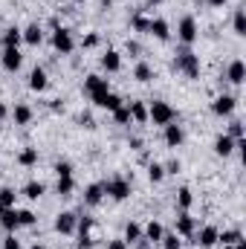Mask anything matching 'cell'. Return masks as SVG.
Returning <instances> with one entry per match:
<instances>
[{
  "instance_id": "cell-13",
  "label": "cell",
  "mask_w": 246,
  "mask_h": 249,
  "mask_svg": "<svg viewBox=\"0 0 246 249\" xmlns=\"http://www.w3.org/2000/svg\"><path fill=\"white\" fill-rule=\"evenodd\" d=\"M183 139H185V130L180 127V124H177V122L165 124V145H168V148H180V145H183Z\"/></svg>"
},
{
  "instance_id": "cell-14",
  "label": "cell",
  "mask_w": 246,
  "mask_h": 249,
  "mask_svg": "<svg viewBox=\"0 0 246 249\" xmlns=\"http://www.w3.org/2000/svg\"><path fill=\"white\" fill-rule=\"evenodd\" d=\"M29 87H32L35 93H44V90L50 87V78H47V70H44V67H35V70L29 72Z\"/></svg>"
},
{
  "instance_id": "cell-44",
  "label": "cell",
  "mask_w": 246,
  "mask_h": 249,
  "mask_svg": "<svg viewBox=\"0 0 246 249\" xmlns=\"http://www.w3.org/2000/svg\"><path fill=\"white\" fill-rule=\"evenodd\" d=\"M81 44H84V47H87V50H90V47H96V44H99V35H96V32H93V35H87V38H84V41H81Z\"/></svg>"
},
{
  "instance_id": "cell-30",
  "label": "cell",
  "mask_w": 246,
  "mask_h": 249,
  "mask_svg": "<svg viewBox=\"0 0 246 249\" xmlns=\"http://www.w3.org/2000/svg\"><path fill=\"white\" fill-rule=\"evenodd\" d=\"M58 194L61 197H70L72 194V188H75V180H72V174H58Z\"/></svg>"
},
{
  "instance_id": "cell-12",
  "label": "cell",
  "mask_w": 246,
  "mask_h": 249,
  "mask_svg": "<svg viewBox=\"0 0 246 249\" xmlns=\"http://www.w3.org/2000/svg\"><path fill=\"white\" fill-rule=\"evenodd\" d=\"M148 32H151L157 41H171V26H168V20H162V18H154V20L148 23Z\"/></svg>"
},
{
  "instance_id": "cell-49",
  "label": "cell",
  "mask_w": 246,
  "mask_h": 249,
  "mask_svg": "<svg viewBox=\"0 0 246 249\" xmlns=\"http://www.w3.org/2000/svg\"><path fill=\"white\" fill-rule=\"evenodd\" d=\"M50 107H53V110H55V113H64V102H61V99H55V102H53V105H50Z\"/></svg>"
},
{
  "instance_id": "cell-37",
  "label": "cell",
  "mask_w": 246,
  "mask_h": 249,
  "mask_svg": "<svg viewBox=\"0 0 246 249\" xmlns=\"http://www.w3.org/2000/svg\"><path fill=\"white\" fill-rule=\"evenodd\" d=\"M15 188H0V206H6V209H15Z\"/></svg>"
},
{
  "instance_id": "cell-46",
  "label": "cell",
  "mask_w": 246,
  "mask_h": 249,
  "mask_svg": "<svg viewBox=\"0 0 246 249\" xmlns=\"http://www.w3.org/2000/svg\"><path fill=\"white\" fill-rule=\"evenodd\" d=\"M127 53H130V55H139V53H142V47H139L136 41H127Z\"/></svg>"
},
{
  "instance_id": "cell-31",
  "label": "cell",
  "mask_w": 246,
  "mask_h": 249,
  "mask_svg": "<svg viewBox=\"0 0 246 249\" xmlns=\"http://www.w3.org/2000/svg\"><path fill=\"white\" fill-rule=\"evenodd\" d=\"M122 105H124L122 96H116V93H107V96L102 99V105H99V107H105V110H110V113H113V110H119Z\"/></svg>"
},
{
  "instance_id": "cell-50",
  "label": "cell",
  "mask_w": 246,
  "mask_h": 249,
  "mask_svg": "<svg viewBox=\"0 0 246 249\" xmlns=\"http://www.w3.org/2000/svg\"><path fill=\"white\" fill-rule=\"evenodd\" d=\"M6 116H9V107H6V105L0 102V119H6Z\"/></svg>"
},
{
  "instance_id": "cell-41",
  "label": "cell",
  "mask_w": 246,
  "mask_h": 249,
  "mask_svg": "<svg viewBox=\"0 0 246 249\" xmlns=\"http://www.w3.org/2000/svg\"><path fill=\"white\" fill-rule=\"evenodd\" d=\"M78 249H93V235L90 232H81L78 235Z\"/></svg>"
},
{
  "instance_id": "cell-1",
  "label": "cell",
  "mask_w": 246,
  "mask_h": 249,
  "mask_svg": "<svg viewBox=\"0 0 246 249\" xmlns=\"http://www.w3.org/2000/svg\"><path fill=\"white\" fill-rule=\"evenodd\" d=\"M174 70L183 72L185 78H200V55H194L188 47H183L174 58Z\"/></svg>"
},
{
  "instance_id": "cell-52",
  "label": "cell",
  "mask_w": 246,
  "mask_h": 249,
  "mask_svg": "<svg viewBox=\"0 0 246 249\" xmlns=\"http://www.w3.org/2000/svg\"><path fill=\"white\" fill-rule=\"evenodd\" d=\"M32 249H47V247H41V244H35V247H32Z\"/></svg>"
},
{
  "instance_id": "cell-16",
  "label": "cell",
  "mask_w": 246,
  "mask_h": 249,
  "mask_svg": "<svg viewBox=\"0 0 246 249\" xmlns=\"http://www.w3.org/2000/svg\"><path fill=\"white\" fill-rule=\"evenodd\" d=\"M105 200V186L102 183H90V186L84 188V203L87 206H99Z\"/></svg>"
},
{
  "instance_id": "cell-23",
  "label": "cell",
  "mask_w": 246,
  "mask_h": 249,
  "mask_svg": "<svg viewBox=\"0 0 246 249\" xmlns=\"http://www.w3.org/2000/svg\"><path fill=\"white\" fill-rule=\"evenodd\" d=\"M127 110H130V122H139V124L148 122V107H145V102H130Z\"/></svg>"
},
{
  "instance_id": "cell-10",
  "label": "cell",
  "mask_w": 246,
  "mask_h": 249,
  "mask_svg": "<svg viewBox=\"0 0 246 249\" xmlns=\"http://www.w3.org/2000/svg\"><path fill=\"white\" fill-rule=\"evenodd\" d=\"M217 232H220L217 226H203V229L194 235V241H191V244H200L203 249H211L214 244H217Z\"/></svg>"
},
{
  "instance_id": "cell-48",
  "label": "cell",
  "mask_w": 246,
  "mask_h": 249,
  "mask_svg": "<svg viewBox=\"0 0 246 249\" xmlns=\"http://www.w3.org/2000/svg\"><path fill=\"white\" fill-rule=\"evenodd\" d=\"M107 249H130V247H127L124 241H110V244H107Z\"/></svg>"
},
{
  "instance_id": "cell-32",
  "label": "cell",
  "mask_w": 246,
  "mask_h": 249,
  "mask_svg": "<svg viewBox=\"0 0 246 249\" xmlns=\"http://www.w3.org/2000/svg\"><path fill=\"white\" fill-rule=\"evenodd\" d=\"M191 203H194L191 188H180V191H177V206H180V212H188V209H191Z\"/></svg>"
},
{
  "instance_id": "cell-18",
  "label": "cell",
  "mask_w": 246,
  "mask_h": 249,
  "mask_svg": "<svg viewBox=\"0 0 246 249\" xmlns=\"http://www.w3.org/2000/svg\"><path fill=\"white\" fill-rule=\"evenodd\" d=\"M162 235H165V229H162V223H157V220H151V223L142 229V241H151V244H159Z\"/></svg>"
},
{
  "instance_id": "cell-27",
  "label": "cell",
  "mask_w": 246,
  "mask_h": 249,
  "mask_svg": "<svg viewBox=\"0 0 246 249\" xmlns=\"http://www.w3.org/2000/svg\"><path fill=\"white\" fill-rule=\"evenodd\" d=\"M122 241L127 244V247H130V244H139V241H142V226H139V223H127Z\"/></svg>"
},
{
  "instance_id": "cell-19",
  "label": "cell",
  "mask_w": 246,
  "mask_h": 249,
  "mask_svg": "<svg viewBox=\"0 0 246 249\" xmlns=\"http://www.w3.org/2000/svg\"><path fill=\"white\" fill-rule=\"evenodd\" d=\"M44 41V29L38 26V23H29L26 29H23V44H29V47H38Z\"/></svg>"
},
{
  "instance_id": "cell-15",
  "label": "cell",
  "mask_w": 246,
  "mask_h": 249,
  "mask_svg": "<svg viewBox=\"0 0 246 249\" xmlns=\"http://www.w3.org/2000/svg\"><path fill=\"white\" fill-rule=\"evenodd\" d=\"M214 154H217V157H232V154H235V139H232L229 133H220V136L214 139Z\"/></svg>"
},
{
  "instance_id": "cell-9",
  "label": "cell",
  "mask_w": 246,
  "mask_h": 249,
  "mask_svg": "<svg viewBox=\"0 0 246 249\" xmlns=\"http://www.w3.org/2000/svg\"><path fill=\"white\" fill-rule=\"evenodd\" d=\"M75 223H78L75 212H61V214L55 217V232H58V235H72V232H75Z\"/></svg>"
},
{
  "instance_id": "cell-42",
  "label": "cell",
  "mask_w": 246,
  "mask_h": 249,
  "mask_svg": "<svg viewBox=\"0 0 246 249\" xmlns=\"http://www.w3.org/2000/svg\"><path fill=\"white\" fill-rule=\"evenodd\" d=\"M3 249H20V241H18L15 235H6V238H3Z\"/></svg>"
},
{
  "instance_id": "cell-6",
  "label": "cell",
  "mask_w": 246,
  "mask_h": 249,
  "mask_svg": "<svg viewBox=\"0 0 246 249\" xmlns=\"http://www.w3.org/2000/svg\"><path fill=\"white\" fill-rule=\"evenodd\" d=\"M197 20L191 18V15H185V18H180V26H177V38L183 41V47H191L194 41H197Z\"/></svg>"
},
{
  "instance_id": "cell-5",
  "label": "cell",
  "mask_w": 246,
  "mask_h": 249,
  "mask_svg": "<svg viewBox=\"0 0 246 249\" xmlns=\"http://www.w3.org/2000/svg\"><path fill=\"white\" fill-rule=\"evenodd\" d=\"M102 186H105V194L113 197L116 203H122V200L130 197V183L122 180V177H113V180H107V183H102Z\"/></svg>"
},
{
  "instance_id": "cell-47",
  "label": "cell",
  "mask_w": 246,
  "mask_h": 249,
  "mask_svg": "<svg viewBox=\"0 0 246 249\" xmlns=\"http://www.w3.org/2000/svg\"><path fill=\"white\" fill-rule=\"evenodd\" d=\"M81 124H84V127H87V130H93V127H96V122H93V116H87V113H84V116H81Z\"/></svg>"
},
{
  "instance_id": "cell-8",
  "label": "cell",
  "mask_w": 246,
  "mask_h": 249,
  "mask_svg": "<svg viewBox=\"0 0 246 249\" xmlns=\"http://www.w3.org/2000/svg\"><path fill=\"white\" fill-rule=\"evenodd\" d=\"M235 107H238V99H235V96H229V93H220V96L211 102V110H214L217 116H232V113H235Z\"/></svg>"
},
{
  "instance_id": "cell-25",
  "label": "cell",
  "mask_w": 246,
  "mask_h": 249,
  "mask_svg": "<svg viewBox=\"0 0 246 249\" xmlns=\"http://www.w3.org/2000/svg\"><path fill=\"white\" fill-rule=\"evenodd\" d=\"M12 119H15V124H29L32 122V107L29 105H15Z\"/></svg>"
},
{
  "instance_id": "cell-55",
  "label": "cell",
  "mask_w": 246,
  "mask_h": 249,
  "mask_svg": "<svg viewBox=\"0 0 246 249\" xmlns=\"http://www.w3.org/2000/svg\"><path fill=\"white\" fill-rule=\"evenodd\" d=\"M75 3H81V0H75Z\"/></svg>"
},
{
  "instance_id": "cell-33",
  "label": "cell",
  "mask_w": 246,
  "mask_h": 249,
  "mask_svg": "<svg viewBox=\"0 0 246 249\" xmlns=\"http://www.w3.org/2000/svg\"><path fill=\"white\" fill-rule=\"evenodd\" d=\"M148 180H151V183H162V180H165V168H162L159 162H151V165H148Z\"/></svg>"
},
{
  "instance_id": "cell-7",
  "label": "cell",
  "mask_w": 246,
  "mask_h": 249,
  "mask_svg": "<svg viewBox=\"0 0 246 249\" xmlns=\"http://www.w3.org/2000/svg\"><path fill=\"white\" fill-rule=\"evenodd\" d=\"M0 64H3V70L18 72V70H20V64H23L20 50H18V47H3V50H0Z\"/></svg>"
},
{
  "instance_id": "cell-21",
  "label": "cell",
  "mask_w": 246,
  "mask_h": 249,
  "mask_svg": "<svg viewBox=\"0 0 246 249\" xmlns=\"http://www.w3.org/2000/svg\"><path fill=\"white\" fill-rule=\"evenodd\" d=\"M102 67H105L107 72H119V70H122V55H119L116 50H107V53L102 55Z\"/></svg>"
},
{
  "instance_id": "cell-45",
  "label": "cell",
  "mask_w": 246,
  "mask_h": 249,
  "mask_svg": "<svg viewBox=\"0 0 246 249\" xmlns=\"http://www.w3.org/2000/svg\"><path fill=\"white\" fill-rule=\"evenodd\" d=\"M162 168H165V174H177V171H180V162H177V160H171V162H168V165H162Z\"/></svg>"
},
{
  "instance_id": "cell-51",
  "label": "cell",
  "mask_w": 246,
  "mask_h": 249,
  "mask_svg": "<svg viewBox=\"0 0 246 249\" xmlns=\"http://www.w3.org/2000/svg\"><path fill=\"white\" fill-rule=\"evenodd\" d=\"M206 3H209V6H217V9H220V6H226V0H206Z\"/></svg>"
},
{
  "instance_id": "cell-24",
  "label": "cell",
  "mask_w": 246,
  "mask_h": 249,
  "mask_svg": "<svg viewBox=\"0 0 246 249\" xmlns=\"http://www.w3.org/2000/svg\"><path fill=\"white\" fill-rule=\"evenodd\" d=\"M44 191H47V186H44L41 180H29L26 186L20 188V194H23V197H29V200H38V197H44Z\"/></svg>"
},
{
  "instance_id": "cell-2",
  "label": "cell",
  "mask_w": 246,
  "mask_h": 249,
  "mask_svg": "<svg viewBox=\"0 0 246 249\" xmlns=\"http://www.w3.org/2000/svg\"><path fill=\"white\" fill-rule=\"evenodd\" d=\"M148 122L159 124V127H165L168 122H177V110L168 105V102H162V99H157L151 107H148Z\"/></svg>"
},
{
  "instance_id": "cell-56",
  "label": "cell",
  "mask_w": 246,
  "mask_h": 249,
  "mask_svg": "<svg viewBox=\"0 0 246 249\" xmlns=\"http://www.w3.org/2000/svg\"><path fill=\"white\" fill-rule=\"evenodd\" d=\"M0 50H3V47H0Z\"/></svg>"
},
{
  "instance_id": "cell-26",
  "label": "cell",
  "mask_w": 246,
  "mask_h": 249,
  "mask_svg": "<svg viewBox=\"0 0 246 249\" xmlns=\"http://www.w3.org/2000/svg\"><path fill=\"white\" fill-rule=\"evenodd\" d=\"M133 78H136V81H139V84H148V81H151V78H154V70H151V64H136V67H133Z\"/></svg>"
},
{
  "instance_id": "cell-29",
  "label": "cell",
  "mask_w": 246,
  "mask_h": 249,
  "mask_svg": "<svg viewBox=\"0 0 246 249\" xmlns=\"http://www.w3.org/2000/svg\"><path fill=\"white\" fill-rule=\"evenodd\" d=\"M244 235L238 232V229H223V232H217V244H223V247H232V244H238Z\"/></svg>"
},
{
  "instance_id": "cell-40",
  "label": "cell",
  "mask_w": 246,
  "mask_h": 249,
  "mask_svg": "<svg viewBox=\"0 0 246 249\" xmlns=\"http://www.w3.org/2000/svg\"><path fill=\"white\" fill-rule=\"evenodd\" d=\"M229 136H232V139H244V122L232 119V122H229Z\"/></svg>"
},
{
  "instance_id": "cell-39",
  "label": "cell",
  "mask_w": 246,
  "mask_h": 249,
  "mask_svg": "<svg viewBox=\"0 0 246 249\" xmlns=\"http://www.w3.org/2000/svg\"><path fill=\"white\" fill-rule=\"evenodd\" d=\"M148 23H151V20H148L145 15H133V20H130V26H133L136 32H148Z\"/></svg>"
},
{
  "instance_id": "cell-35",
  "label": "cell",
  "mask_w": 246,
  "mask_h": 249,
  "mask_svg": "<svg viewBox=\"0 0 246 249\" xmlns=\"http://www.w3.org/2000/svg\"><path fill=\"white\" fill-rule=\"evenodd\" d=\"M35 212H29V209H18V226H35Z\"/></svg>"
},
{
  "instance_id": "cell-4",
  "label": "cell",
  "mask_w": 246,
  "mask_h": 249,
  "mask_svg": "<svg viewBox=\"0 0 246 249\" xmlns=\"http://www.w3.org/2000/svg\"><path fill=\"white\" fill-rule=\"evenodd\" d=\"M53 47H55V53H61V55H70V53L75 50V38H72V29H67V26H55V32H53Z\"/></svg>"
},
{
  "instance_id": "cell-28",
  "label": "cell",
  "mask_w": 246,
  "mask_h": 249,
  "mask_svg": "<svg viewBox=\"0 0 246 249\" xmlns=\"http://www.w3.org/2000/svg\"><path fill=\"white\" fill-rule=\"evenodd\" d=\"M18 162H20L23 168H32V165L38 162V148H23V151L18 154Z\"/></svg>"
},
{
  "instance_id": "cell-54",
  "label": "cell",
  "mask_w": 246,
  "mask_h": 249,
  "mask_svg": "<svg viewBox=\"0 0 246 249\" xmlns=\"http://www.w3.org/2000/svg\"><path fill=\"white\" fill-rule=\"evenodd\" d=\"M3 212H6V206H0V214H3Z\"/></svg>"
},
{
  "instance_id": "cell-36",
  "label": "cell",
  "mask_w": 246,
  "mask_h": 249,
  "mask_svg": "<svg viewBox=\"0 0 246 249\" xmlns=\"http://www.w3.org/2000/svg\"><path fill=\"white\" fill-rule=\"evenodd\" d=\"M162 249H183V241H180V235L177 232H171V235H162Z\"/></svg>"
},
{
  "instance_id": "cell-3",
  "label": "cell",
  "mask_w": 246,
  "mask_h": 249,
  "mask_svg": "<svg viewBox=\"0 0 246 249\" xmlns=\"http://www.w3.org/2000/svg\"><path fill=\"white\" fill-rule=\"evenodd\" d=\"M84 93H87L90 102L99 107L102 99L110 93V84H107V78H102V75H87V78H84Z\"/></svg>"
},
{
  "instance_id": "cell-17",
  "label": "cell",
  "mask_w": 246,
  "mask_h": 249,
  "mask_svg": "<svg viewBox=\"0 0 246 249\" xmlns=\"http://www.w3.org/2000/svg\"><path fill=\"white\" fill-rule=\"evenodd\" d=\"M226 78L232 81V84H244V78H246V67L241 58H235V61L226 67Z\"/></svg>"
},
{
  "instance_id": "cell-11",
  "label": "cell",
  "mask_w": 246,
  "mask_h": 249,
  "mask_svg": "<svg viewBox=\"0 0 246 249\" xmlns=\"http://www.w3.org/2000/svg\"><path fill=\"white\" fill-rule=\"evenodd\" d=\"M194 232H197V220L188 212H180L177 214V235L180 238H194Z\"/></svg>"
},
{
  "instance_id": "cell-53",
  "label": "cell",
  "mask_w": 246,
  "mask_h": 249,
  "mask_svg": "<svg viewBox=\"0 0 246 249\" xmlns=\"http://www.w3.org/2000/svg\"><path fill=\"white\" fill-rule=\"evenodd\" d=\"M148 3H154V6H157V3H162V0H148Z\"/></svg>"
},
{
  "instance_id": "cell-43",
  "label": "cell",
  "mask_w": 246,
  "mask_h": 249,
  "mask_svg": "<svg viewBox=\"0 0 246 249\" xmlns=\"http://www.w3.org/2000/svg\"><path fill=\"white\" fill-rule=\"evenodd\" d=\"M55 174H72V165L70 162H55Z\"/></svg>"
},
{
  "instance_id": "cell-34",
  "label": "cell",
  "mask_w": 246,
  "mask_h": 249,
  "mask_svg": "<svg viewBox=\"0 0 246 249\" xmlns=\"http://www.w3.org/2000/svg\"><path fill=\"white\" fill-rule=\"evenodd\" d=\"M232 26H235V35H241V38L246 35V12H244V9H238V12H235Z\"/></svg>"
},
{
  "instance_id": "cell-38",
  "label": "cell",
  "mask_w": 246,
  "mask_h": 249,
  "mask_svg": "<svg viewBox=\"0 0 246 249\" xmlns=\"http://www.w3.org/2000/svg\"><path fill=\"white\" fill-rule=\"evenodd\" d=\"M113 122L116 124H130V110H127V105H122L119 110H113Z\"/></svg>"
},
{
  "instance_id": "cell-22",
  "label": "cell",
  "mask_w": 246,
  "mask_h": 249,
  "mask_svg": "<svg viewBox=\"0 0 246 249\" xmlns=\"http://www.w3.org/2000/svg\"><path fill=\"white\" fill-rule=\"evenodd\" d=\"M0 226L6 229V235H15V229H18V209H6L0 214Z\"/></svg>"
},
{
  "instance_id": "cell-20",
  "label": "cell",
  "mask_w": 246,
  "mask_h": 249,
  "mask_svg": "<svg viewBox=\"0 0 246 249\" xmlns=\"http://www.w3.org/2000/svg\"><path fill=\"white\" fill-rule=\"evenodd\" d=\"M23 44V29H18V26H9L6 32H3V41H0V47H20Z\"/></svg>"
}]
</instances>
